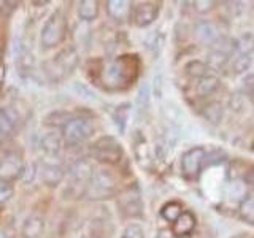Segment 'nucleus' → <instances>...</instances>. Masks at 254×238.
<instances>
[{"mask_svg": "<svg viewBox=\"0 0 254 238\" xmlns=\"http://www.w3.org/2000/svg\"><path fill=\"white\" fill-rule=\"evenodd\" d=\"M140 60L137 56H121L107 62L102 68L100 79L107 91L127 89L138 76Z\"/></svg>", "mask_w": 254, "mask_h": 238, "instance_id": "obj_1", "label": "nucleus"}, {"mask_svg": "<svg viewBox=\"0 0 254 238\" xmlns=\"http://www.w3.org/2000/svg\"><path fill=\"white\" fill-rule=\"evenodd\" d=\"M78 53L73 46H68L62 50L54 59L48 60L45 63V73L53 81H61L65 76H68L78 65Z\"/></svg>", "mask_w": 254, "mask_h": 238, "instance_id": "obj_2", "label": "nucleus"}, {"mask_svg": "<svg viewBox=\"0 0 254 238\" xmlns=\"http://www.w3.org/2000/svg\"><path fill=\"white\" fill-rule=\"evenodd\" d=\"M67 19L61 11H54L50 18L46 19L45 26L40 34V43L45 50H50L61 45L67 37Z\"/></svg>", "mask_w": 254, "mask_h": 238, "instance_id": "obj_3", "label": "nucleus"}, {"mask_svg": "<svg viewBox=\"0 0 254 238\" xmlns=\"http://www.w3.org/2000/svg\"><path fill=\"white\" fill-rule=\"evenodd\" d=\"M118 190V179L110 170H99L94 173V177L86 189V195L92 200L113 197Z\"/></svg>", "mask_w": 254, "mask_h": 238, "instance_id": "obj_4", "label": "nucleus"}, {"mask_svg": "<svg viewBox=\"0 0 254 238\" xmlns=\"http://www.w3.org/2000/svg\"><path fill=\"white\" fill-rule=\"evenodd\" d=\"M94 133V125L89 119L84 118H71L70 121L64 125L62 138L68 146H76L91 138Z\"/></svg>", "mask_w": 254, "mask_h": 238, "instance_id": "obj_5", "label": "nucleus"}, {"mask_svg": "<svg viewBox=\"0 0 254 238\" xmlns=\"http://www.w3.org/2000/svg\"><path fill=\"white\" fill-rule=\"evenodd\" d=\"M92 156L100 162L116 164L123 159L124 151L119 141L113 137H102L92 145Z\"/></svg>", "mask_w": 254, "mask_h": 238, "instance_id": "obj_6", "label": "nucleus"}, {"mask_svg": "<svg viewBox=\"0 0 254 238\" xmlns=\"http://www.w3.org/2000/svg\"><path fill=\"white\" fill-rule=\"evenodd\" d=\"M118 206L123 216L126 218H140L143 214V202L137 189H127L118 198Z\"/></svg>", "mask_w": 254, "mask_h": 238, "instance_id": "obj_7", "label": "nucleus"}, {"mask_svg": "<svg viewBox=\"0 0 254 238\" xmlns=\"http://www.w3.org/2000/svg\"><path fill=\"white\" fill-rule=\"evenodd\" d=\"M94 177L92 165L87 161H78L70 170L71 178V189L79 190V194H86V189Z\"/></svg>", "mask_w": 254, "mask_h": 238, "instance_id": "obj_8", "label": "nucleus"}, {"mask_svg": "<svg viewBox=\"0 0 254 238\" xmlns=\"http://www.w3.org/2000/svg\"><path fill=\"white\" fill-rule=\"evenodd\" d=\"M159 10H161V3L159 2H141L132 8L130 18L137 27H146L151 22H154Z\"/></svg>", "mask_w": 254, "mask_h": 238, "instance_id": "obj_9", "label": "nucleus"}, {"mask_svg": "<svg viewBox=\"0 0 254 238\" xmlns=\"http://www.w3.org/2000/svg\"><path fill=\"white\" fill-rule=\"evenodd\" d=\"M24 175V164L19 154L6 153L0 159V179L13 181Z\"/></svg>", "mask_w": 254, "mask_h": 238, "instance_id": "obj_10", "label": "nucleus"}, {"mask_svg": "<svg viewBox=\"0 0 254 238\" xmlns=\"http://www.w3.org/2000/svg\"><path fill=\"white\" fill-rule=\"evenodd\" d=\"M203 161H205V149L200 146L190 148L189 151H186V153L183 154V159H181L183 173H185L188 178H195L202 169Z\"/></svg>", "mask_w": 254, "mask_h": 238, "instance_id": "obj_11", "label": "nucleus"}, {"mask_svg": "<svg viewBox=\"0 0 254 238\" xmlns=\"http://www.w3.org/2000/svg\"><path fill=\"white\" fill-rule=\"evenodd\" d=\"M194 229H195V216L190 211H183L180 214V218L173 222L172 234L178 238H185L192 234Z\"/></svg>", "mask_w": 254, "mask_h": 238, "instance_id": "obj_12", "label": "nucleus"}, {"mask_svg": "<svg viewBox=\"0 0 254 238\" xmlns=\"http://www.w3.org/2000/svg\"><path fill=\"white\" fill-rule=\"evenodd\" d=\"M107 11L111 19L124 22L132 14V3L127 2V0H110V2H107Z\"/></svg>", "mask_w": 254, "mask_h": 238, "instance_id": "obj_13", "label": "nucleus"}, {"mask_svg": "<svg viewBox=\"0 0 254 238\" xmlns=\"http://www.w3.org/2000/svg\"><path fill=\"white\" fill-rule=\"evenodd\" d=\"M195 37L203 45H214L219 40V30L208 21H200L195 26Z\"/></svg>", "mask_w": 254, "mask_h": 238, "instance_id": "obj_14", "label": "nucleus"}, {"mask_svg": "<svg viewBox=\"0 0 254 238\" xmlns=\"http://www.w3.org/2000/svg\"><path fill=\"white\" fill-rule=\"evenodd\" d=\"M18 121H19V115L16 110L10 107L0 108V137L11 135L14 127L18 125Z\"/></svg>", "mask_w": 254, "mask_h": 238, "instance_id": "obj_15", "label": "nucleus"}, {"mask_svg": "<svg viewBox=\"0 0 254 238\" xmlns=\"http://www.w3.org/2000/svg\"><path fill=\"white\" fill-rule=\"evenodd\" d=\"M62 137L56 132H50L42 137L40 140V149L43 151L46 156H58L62 149Z\"/></svg>", "mask_w": 254, "mask_h": 238, "instance_id": "obj_16", "label": "nucleus"}, {"mask_svg": "<svg viewBox=\"0 0 254 238\" xmlns=\"http://www.w3.org/2000/svg\"><path fill=\"white\" fill-rule=\"evenodd\" d=\"M45 232V221L38 216H30L22 224V237L24 238H42Z\"/></svg>", "mask_w": 254, "mask_h": 238, "instance_id": "obj_17", "label": "nucleus"}, {"mask_svg": "<svg viewBox=\"0 0 254 238\" xmlns=\"http://www.w3.org/2000/svg\"><path fill=\"white\" fill-rule=\"evenodd\" d=\"M42 181L48 186H58L64 178V170L56 164H43L42 172H40Z\"/></svg>", "mask_w": 254, "mask_h": 238, "instance_id": "obj_18", "label": "nucleus"}, {"mask_svg": "<svg viewBox=\"0 0 254 238\" xmlns=\"http://www.w3.org/2000/svg\"><path fill=\"white\" fill-rule=\"evenodd\" d=\"M99 14V2L95 0H83L78 3V16L86 22L94 21Z\"/></svg>", "mask_w": 254, "mask_h": 238, "instance_id": "obj_19", "label": "nucleus"}, {"mask_svg": "<svg viewBox=\"0 0 254 238\" xmlns=\"http://www.w3.org/2000/svg\"><path fill=\"white\" fill-rule=\"evenodd\" d=\"M238 214L245 222L254 226V194H246L243 197L238 206Z\"/></svg>", "mask_w": 254, "mask_h": 238, "instance_id": "obj_20", "label": "nucleus"}, {"mask_svg": "<svg viewBox=\"0 0 254 238\" xmlns=\"http://www.w3.org/2000/svg\"><path fill=\"white\" fill-rule=\"evenodd\" d=\"M218 86H219V81L216 76H213V75L203 76L198 79V83H197V94L200 95V97H205V95H210L216 91Z\"/></svg>", "mask_w": 254, "mask_h": 238, "instance_id": "obj_21", "label": "nucleus"}, {"mask_svg": "<svg viewBox=\"0 0 254 238\" xmlns=\"http://www.w3.org/2000/svg\"><path fill=\"white\" fill-rule=\"evenodd\" d=\"M181 213H183V208H181V205L178 202H169V203H165L162 206V210H161L162 218L165 221H169V222H175V221H177L180 218Z\"/></svg>", "mask_w": 254, "mask_h": 238, "instance_id": "obj_22", "label": "nucleus"}, {"mask_svg": "<svg viewBox=\"0 0 254 238\" xmlns=\"http://www.w3.org/2000/svg\"><path fill=\"white\" fill-rule=\"evenodd\" d=\"M208 70L210 67L208 65H205L203 62H198V60H192V62H189L188 63V67H186V71H188V75L189 76H192V78H203V76H208Z\"/></svg>", "mask_w": 254, "mask_h": 238, "instance_id": "obj_23", "label": "nucleus"}, {"mask_svg": "<svg viewBox=\"0 0 254 238\" xmlns=\"http://www.w3.org/2000/svg\"><path fill=\"white\" fill-rule=\"evenodd\" d=\"M208 58H210V67L214 70H221L226 67V63L229 60V53L222 50H214Z\"/></svg>", "mask_w": 254, "mask_h": 238, "instance_id": "obj_24", "label": "nucleus"}, {"mask_svg": "<svg viewBox=\"0 0 254 238\" xmlns=\"http://www.w3.org/2000/svg\"><path fill=\"white\" fill-rule=\"evenodd\" d=\"M129 111H130V105L129 103H124V105H119L116 108V113H115V122L118 125V129L124 132L126 130V124H127V119H129Z\"/></svg>", "mask_w": 254, "mask_h": 238, "instance_id": "obj_25", "label": "nucleus"}, {"mask_svg": "<svg viewBox=\"0 0 254 238\" xmlns=\"http://www.w3.org/2000/svg\"><path fill=\"white\" fill-rule=\"evenodd\" d=\"M251 62H253V58L250 54H237V58L232 63V70L235 75H240L243 71H246L250 67H251Z\"/></svg>", "mask_w": 254, "mask_h": 238, "instance_id": "obj_26", "label": "nucleus"}, {"mask_svg": "<svg viewBox=\"0 0 254 238\" xmlns=\"http://www.w3.org/2000/svg\"><path fill=\"white\" fill-rule=\"evenodd\" d=\"M203 116L208 119L210 122H218L221 121L222 118V108L218 102H213V103H208L205 108H203Z\"/></svg>", "mask_w": 254, "mask_h": 238, "instance_id": "obj_27", "label": "nucleus"}, {"mask_svg": "<svg viewBox=\"0 0 254 238\" xmlns=\"http://www.w3.org/2000/svg\"><path fill=\"white\" fill-rule=\"evenodd\" d=\"M235 50L238 51V54H250V56H251V53L254 51V37L250 35V34L243 35V37L237 42Z\"/></svg>", "mask_w": 254, "mask_h": 238, "instance_id": "obj_28", "label": "nucleus"}, {"mask_svg": "<svg viewBox=\"0 0 254 238\" xmlns=\"http://www.w3.org/2000/svg\"><path fill=\"white\" fill-rule=\"evenodd\" d=\"M71 119V116L65 111H56V113H51L50 116H46L45 124L48 125H65Z\"/></svg>", "mask_w": 254, "mask_h": 238, "instance_id": "obj_29", "label": "nucleus"}, {"mask_svg": "<svg viewBox=\"0 0 254 238\" xmlns=\"http://www.w3.org/2000/svg\"><path fill=\"white\" fill-rule=\"evenodd\" d=\"M14 194V187L10 181L0 179V203H6Z\"/></svg>", "mask_w": 254, "mask_h": 238, "instance_id": "obj_30", "label": "nucleus"}, {"mask_svg": "<svg viewBox=\"0 0 254 238\" xmlns=\"http://www.w3.org/2000/svg\"><path fill=\"white\" fill-rule=\"evenodd\" d=\"M121 238H145V232H143L141 226L130 224V226L126 227V230L123 232Z\"/></svg>", "mask_w": 254, "mask_h": 238, "instance_id": "obj_31", "label": "nucleus"}, {"mask_svg": "<svg viewBox=\"0 0 254 238\" xmlns=\"http://www.w3.org/2000/svg\"><path fill=\"white\" fill-rule=\"evenodd\" d=\"M138 107L140 110H145L148 107V86H143L138 94Z\"/></svg>", "mask_w": 254, "mask_h": 238, "instance_id": "obj_32", "label": "nucleus"}, {"mask_svg": "<svg viewBox=\"0 0 254 238\" xmlns=\"http://www.w3.org/2000/svg\"><path fill=\"white\" fill-rule=\"evenodd\" d=\"M195 8H197V11L206 13L213 8V2H210V0H198V2H195Z\"/></svg>", "mask_w": 254, "mask_h": 238, "instance_id": "obj_33", "label": "nucleus"}, {"mask_svg": "<svg viewBox=\"0 0 254 238\" xmlns=\"http://www.w3.org/2000/svg\"><path fill=\"white\" fill-rule=\"evenodd\" d=\"M81 238H105L102 234H97V232H92V234H86L83 235Z\"/></svg>", "mask_w": 254, "mask_h": 238, "instance_id": "obj_34", "label": "nucleus"}, {"mask_svg": "<svg viewBox=\"0 0 254 238\" xmlns=\"http://www.w3.org/2000/svg\"><path fill=\"white\" fill-rule=\"evenodd\" d=\"M173 237H175L173 234L165 232V230H162V232H159V235H157V238H173Z\"/></svg>", "mask_w": 254, "mask_h": 238, "instance_id": "obj_35", "label": "nucleus"}, {"mask_svg": "<svg viewBox=\"0 0 254 238\" xmlns=\"http://www.w3.org/2000/svg\"><path fill=\"white\" fill-rule=\"evenodd\" d=\"M3 79H5V67H3V65H0V89H2Z\"/></svg>", "mask_w": 254, "mask_h": 238, "instance_id": "obj_36", "label": "nucleus"}, {"mask_svg": "<svg viewBox=\"0 0 254 238\" xmlns=\"http://www.w3.org/2000/svg\"><path fill=\"white\" fill-rule=\"evenodd\" d=\"M248 182L253 186V189H254V169L248 173Z\"/></svg>", "mask_w": 254, "mask_h": 238, "instance_id": "obj_37", "label": "nucleus"}, {"mask_svg": "<svg viewBox=\"0 0 254 238\" xmlns=\"http://www.w3.org/2000/svg\"><path fill=\"white\" fill-rule=\"evenodd\" d=\"M251 102H253V105H254V91L251 92Z\"/></svg>", "mask_w": 254, "mask_h": 238, "instance_id": "obj_38", "label": "nucleus"}]
</instances>
